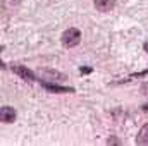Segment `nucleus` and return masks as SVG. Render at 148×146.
I'll return each instance as SVG.
<instances>
[{"instance_id":"obj_1","label":"nucleus","mask_w":148,"mask_h":146,"mask_svg":"<svg viewBox=\"0 0 148 146\" xmlns=\"http://www.w3.org/2000/svg\"><path fill=\"white\" fill-rule=\"evenodd\" d=\"M81 41V31L76 29V28H69L67 31H64L62 35V45L67 46V48H73L77 43Z\"/></svg>"},{"instance_id":"obj_2","label":"nucleus","mask_w":148,"mask_h":146,"mask_svg":"<svg viewBox=\"0 0 148 146\" xmlns=\"http://www.w3.org/2000/svg\"><path fill=\"white\" fill-rule=\"evenodd\" d=\"M12 71L17 74V76H21L23 79H26V81H29V83H33V81H36V76L33 71H29L28 67H24V65H14L12 67Z\"/></svg>"},{"instance_id":"obj_3","label":"nucleus","mask_w":148,"mask_h":146,"mask_svg":"<svg viewBox=\"0 0 148 146\" xmlns=\"http://www.w3.org/2000/svg\"><path fill=\"white\" fill-rule=\"evenodd\" d=\"M0 120L3 124H10L16 120V110L12 107H2L0 108Z\"/></svg>"},{"instance_id":"obj_4","label":"nucleus","mask_w":148,"mask_h":146,"mask_svg":"<svg viewBox=\"0 0 148 146\" xmlns=\"http://www.w3.org/2000/svg\"><path fill=\"white\" fill-rule=\"evenodd\" d=\"M43 84V88L45 89H48V91H52V93H71L73 91V88H67V86H57V84H52V83H41Z\"/></svg>"},{"instance_id":"obj_5","label":"nucleus","mask_w":148,"mask_h":146,"mask_svg":"<svg viewBox=\"0 0 148 146\" xmlns=\"http://www.w3.org/2000/svg\"><path fill=\"white\" fill-rule=\"evenodd\" d=\"M114 5H115V0H95V7L100 12H109Z\"/></svg>"},{"instance_id":"obj_6","label":"nucleus","mask_w":148,"mask_h":146,"mask_svg":"<svg viewBox=\"0 0 148 146\" xmlns=\"http://www.w3.org/2000/svg\"><path fill=\"white\" fill-rule=\"evenodd\" d=\"M136 143L138 145H148V126L140 129V132L136 136Z\"/></svg>"},{"instance_id":"obj_7","label":"nucleus","mask_w":148,"mask_h":146,"mask_svg":"<svg viewBox=\"0 0 148 146\" xmlns=\"http://www.w3.org/2000/svg\"><path fill=\"white\" fill-rule=\"evenodd\" d=\"M143 48H145V52H147V53H148V41H147V43H145V46H143Z\"/></svg>"},{"instance_id":"obj_8","label":"nucleus","mask_w":148,"mask_h":146,"mask_svg":"<svg viewBox=\"0 0 148 146\" xmlns=\"http://www.w3.org/2000/svg\"><path fill=\"white\" fill-rule=\"evenodd\" d=\"M143 110H145V112H148V103H147V105H143Z\"/></svg>"},{"instance_id":"obj_9","label":"nucleus","mask_w":148,"mask_h":146,"mask_svg":"<svg viewBox=\"0 0 148 146\" xmlns=\"http://www.w3.org/2000/svg\"><path fill=\"white\" fill-rule=\"evenodd\" d=\"M14 2H17V0H14Z\"/></svg>"}]
</instances>
